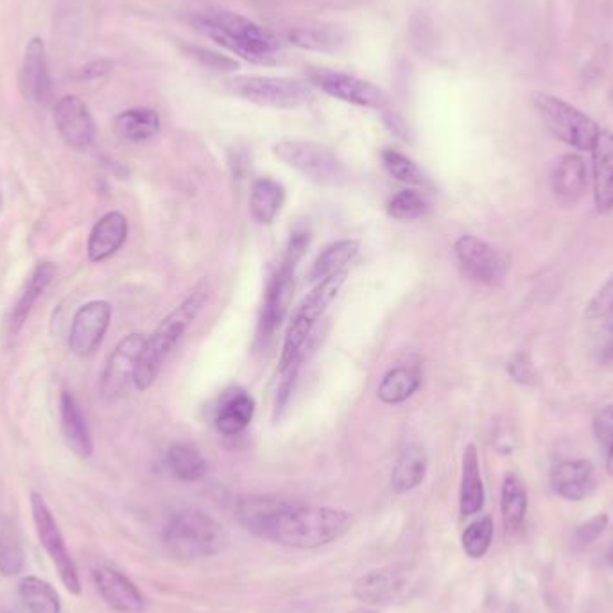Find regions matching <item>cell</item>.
<instances>
[{
	"instance_id": "38",
	"label": "cell",
	"mask_w": 613,
	"mask_h": 613,
	"mask_svg": "<svg viewBox=\"0 0 613 613\" xmlns=\"http://www.w3.org/2000/svg\"><path fill=\"white\" fill-rule=\"evenodd\" d=\"M381 160L388 174L395 178L396 182L405 183V185H423L428 182L422 169L395 149H384Z\"/></svg>"
},
{
	"instance_id": "12",
	"label": "cell",
	"mask_w": 613,
	"mask_h": 613,
	"mask_svg": "<svg viewBox=\"0 0 613 613\" xmlns=\"http://www.w3.org/2000/svg\"><path fill=\"white\" fill-rule=\"evenodd\" d=\"M145 338L142 334L125 335L115 350L110 353L107 368L101 376V395L108 402L121 399L131 384H135L137 368L144 350Z\"/></svg>"
},
{
	"instance_id": "17",
	"label": "cell",
	"mask_w": 613,
	"mask_h": 613,
	"mask_svg": "<svg viewBox=\"0 0 613 613\" xmlns=\"http://www.w3.org/2000/svg\"><path fill=\"white\" fill-rule=\"evenodd\" d=\"M549 483L557 498L572 502L585 501L597 489L594 465L585 460L560 461L551 469Z\"/></svg>"
},
{
	"instance_id": "35",
	"label": "cell",
	"mask_w": 613,
	"mask_h": 613,
	"mask_svg": "<svg viewBox=\"0 0 613 613\" xmlns=\"http://www.w3.org/2000/svg\"><path fill=\"white\" fill-rule=\"evenodd\" d=\"M19 594L29 613H61L60 595L40 577H23Z\"/></svg>"
},
{
	"instance_id": "37",
	"label": "cell",
	"mask_w": 613,
	"mask_h": 613,
	"mask_svg": "<svg viewBox=\"0 0 613 613\" xmlns=\"http://www.w3.org/2000/svg\"><path fill=\"white\" fill-rule=\"evenodd\" d=\"M492 516H481L478 521L466 525V530L463 531L461 536V545L465 551L466 556L472 560H481V557L489 554L490 547H492L493 533Z\"/></svg>"
},
{
	"instance_id": "9",
	"label": "cell",
	"mask_w": 613,
	"mask_h": 613,
	"mask_svg": "<svg viewBox=\"0 0 613 613\" xmlns=\"http://www.w3.org/2000/svg\"><path fill=\"white\" fill-rule=\"evenodd\" d=\"M228 87L235 96L259 107L291 110L311 101L312 93L302 81L270 76H238L228 81Z\"/></svg>"
},
{
	"instance_id": "45",
	"label": "cell",
	"mask_w": 613,
	"mask_h": 613,
	"mask_svg": "<svg viewBox=\"0 0 613 613\" xmlns=\"http://www.w3.org/2000/svg\"><path fill=\"white\" fill-rule=\"evenodd\" d=\"M594 432L603 445L609 446L613 442V404L597 413L594 420Z\"/></svg>"
},
{
	"instance_id": "8",
	"label": "cell",
	"mask_w": 613,
	"mask_h": 613,
	"mask_svg": "<svg viewBox=\"0 0 613 613\" xmlns=\"http://www.w3.org/2000/svg\"><path fill=\"white\" fill-rule=\"evenodd\" d=\"M273 153L289 168L320 185H340L346 180L343 163L325 145L306 140H282L274 145Z\"/></svg>"
},
{
	"instance_id": "18",
	"label": "cell",
	"mask_w": 613,
	"mask_h": 613,
	"mask_svg": "<svg viewBox=\"0 0 613 613\" xmlns=\"http://www.w3.org/2000/svg\"><path fill=\"white\" fill-rule=\"evenodd\" d=\"M54 122L61 139L66 140L70 148L87 149L96 137V124L89 108L74 96L61 99L54 110Z\"/></svg>"
},
{
	"instance_id": "5",
	"label": "cell",
	"mask_w": 613,
	"mask_h": 613,
	"mask_svg": "<svg viewBox=\"0 0 613 613\" xmlns=\"http://www.w3.org/2000/svg\"><path fill=\"white\" fill-rule=\"evenodd\" d=\"M346 279H349V271L344 270L332 274L329 279L321 280L316 288L312 289L311 293L306 294L297 306L291 323H289L288 334H285L284 350L280 358V373H284L300 355H303L312 329L316 325L318 320L325 314L330 303L338 298Z\"/></svg>"
},
{
	"instance_id": "14",
	"label": "cell",
	"mask_w": 613,
	"mask_h": 613,
	"mask_svg": "<svg viewBox=\"0 0 613 613\" xmlns=\"http://www.w3.org/2000/svg\"><path fill=\"white\" fill-rule=\"evenodd\" d=\"M312 83L316 84L321 92L340 101L358 104V107L382 110L386 108L388 96L384 90L370 81L361 80L355 76L335 72V70H320L312 76Z\"/></svg>"
},
{
	"instance_id": "26",
	"label": "cell",
	"mask_w": 613,
	"mask_h": 613,
	"mask_svg": "<svg viewBox=\"0 0 613 613\" xmlns=\"http://www.w3.org/2000/svg\"><path fill=\"white\" fill-rule=\"evenodd\" d=\"M288 40L303 51L338 52L349 46L350 34L346 29L334 23H320L293 29Z\"/></svg>"
},
{
	"instance_id": "41",
	"label": "cell",
	"mask_w": 613,
	"mask_h": 613,
	"mask_svg": "<svg viewBox=\"0 0 613 613\" xmlns=\"http://www.w3.org/2000/svg\"><path fill=\"white\" fill-rule=\"evenodd\" d=\"M609 527V515L606 513H597L589 521L577 525L572 534V545L576 549H585L594 544L595 540L600 539L604 530Z\"/></svg>"
},
{
	"instance_id": "1",
	"label": "cell",
	"mask_w": 613,
	"mask_h": 613,
	"mask_svg": "<svg viewBox=\"0 0 613 613\" xmlns=\"http://www.w3.org/2000/svg\"><path fill=\"white\" fill-rule=\"evenodd\" d=\"M352 515L340 508L305 506L282 501L262 539L293 549H318L340 540Z\"/></svg>"
},
{
	"instance_id": "6",
	"label": "cell",
	"mask_w": 613,
	"mask_h": 613,
	"mask_svg": "<svg viewBox=\"0 0 613 613\" xmlns=\"http://www.w3.org/2000/svg\"><path fill=\"white\" fill-rule=\"evenodd\" d=\"M309 233L294 232L289 239L284 261L279 271L273 274L268 291H265L264 309H262L261 323H259V341H270L274 332L280 329L289 306L293 302L294 271L298 262L302 261L303 253L309 247Z\"/></svg>"
},
{
	"instance_id": "16",
	"label": "cell",
	"mask_w": 613,
	"mask_h": 613,
	"mask_svg": "<svg viewBox=\"0 0 613 613\" xmlns=\"http://www.w3.org/2000/svg\"><path fill=\"white\" fill-rule=\"evenodd\" d=\"M93 585L102 601L117 613H144L145 600L135 583L121 571L101 565L93 569Z\"/></svg>"
},
{
	"instance_id": "3",
	"label": "cell",
	"mask_w": 613,
	"mask_h": 613,
	"mask_svg": "<svg viewBox=\"0 0 613 613\" xmlns=\"http://www.w3.org/2000/svg\"><path fill=\"white\" fill-rule=\"evenodd\" d=\"M207 297H209V289L204 282H200L192 289V293L154 329L153 334L149 335L137 368V390L145 391L153 386L162 364L165 363V359L174 350L178 341L182 340L187 329L194 323L207 302Z\"/></svg>"
},
{
	"instance_id": "22",
	"label": "cell",
	"mask_w": 613,
	"mask_h": 613,
	"mask_svg": "<svg viewBox=\"0 0 613 613\" xmlns=\"http://www.w3.org/2000/svg\"><path fill=\"white\" fill-rule=\"evenodd\" d=\"M60 425L61 434L70 451L84 460L90 458L93 452L92 432L78 400L67 391L60 399Z\"/></svg>"
},
{
	"instance_id": "39",
	"label": "cell",
	"mask_w": 613,
	"mask_h": 613,
	"mask_svg": "<svg viewBox=\"0 0 613 613\" xmlns=\"http://www.w3.org/2000/svg\"><path fill=\"white\" fill-rule=\"evenodd\" d=\"M22 542L17 531L10 525H6L4 530L0 531V574L4 577H13L20 574L23 569Z\"/></svg>"
},
{
	"instance_id": "24",
	"label": "cell",
	"mask_w": 613,
	"mask_h": 613,
	"mask_svg": "<svg viewBox=\"0 0 613 613\" xmlns=\"http://www.w3.org/2000/svg\"><path fill=\"white\" fill-rule=\"evenodd\" d=\"M551 185L557 200L572 201V203L580 200L589 185L585 160L577 154H563L554 165Z\"/></svg>"
},
{
	"instance_id": "48",
	"label": "cell",
	"mask_w": 613,
	"mask_h": 613,
	"mask_svg": "<svg viewBox=\"0 0 613 613\" xmlns=\"http://www.w3.org/2000/svg\"><path fill=\"white\" fill-rule=\"evenodd\" d=\"M606 320V332H609L610 335H612L613 340V311L610 312L609 316L604 318Z\"/></svg>"
},
{
	"instance_id": "31",
	"label": "cell",
	"mask_w": 613,
	"mask_h": 613,
	"mask_svg": "<svg viewBox=\"0 0 613 613\" xmlns=\"http://www.w3.org/2000/svg\"><path fill=\"white\" fill-rule=\"evenodd\" d=\"M115 131L130 142H145L159 135L160 117L151 108H131L115 119Z\"/></svg>"
},
{
	"instance_id": "47",
	"label": "cell",
	"mask_w": 613,
	"mask_h": 613,
	"mask_svg": "<svg viewBox=\"0 0 613 613\" xmlns=\"http://www.w3.org/2000/svg\"><path fill=\"white\" fill-rule=\"evenodd\" d=\"M606 472L613 478V442L609 445V455H606Z\"/></svg>"
},
{
	"instance_id": "46",
	"label": "cell",
	"mask_w": 613,
	"mask_h": 613,
	"mask_svg": "<svg viewBox=\"0 0 613 613\" xmlns=\"http://www.w3.org/2000/svg\"><path fill=\"white\" fill-rule=\"evenodd\" d=\"M112 70V63L110 61H96L92 66L87 67L83 72V78H101V76L108 74Z\"/></svg>"
},
{
	"instance_id": "42",
	"label": "cell",
	"mask_w": 613,
	"mask_h": 613,
	"mask_svg": "<svg viewBox=\"0 0 613 613\" xmlns=\"http://www.w3.org/2000/svg\"><path fill=\"white\" fill-rule=\"evenodd\" d=\"M613 311V277L595 293L585 309L589 320H604Z\"/></svg>"
},
{
	"instance_id": "29",
	"label": "cell",
	"mask_w": 613,
	"mask_h": 613,
	"mask_svg": "<svg viewBox=\"0 0 613 613\" xmlns=\"http://www.w3.org/2000/svg\"><path fill=\"white\" fill-rule=\"evenodd\" d=\"M429 460L428 454L422 446L411 445L399 455L393 474H391V484L396 493L413 492L423 483L428 475Z\"/></svg>"
},
{
	"instance_id": "21",
	"label": "cell",
	"mask_w": 613,
	"mask_h": 613,
	"mask_svg": "<svg viewBox=\"0 0 613 613\" xmlns=\"http://www.w3.org/2000/svg\"><path fill=\"white\" fill-rule=\"evenodd\" d=\"M128 219L122 212H108L99 219L96 227L92 228L89 238V259L90 262L108 261L110 257L115 255L117 251L124 247L128 239Z\"/></svg>"
},
{
	"instance_id": "27",
	"label": "cell",
	"mask_w": 613,
	"mask_h": 613,
	"mask_svg": "<svg viewBox=\"0 0 613 613\" xmlns=\"http://www.w3.org/2000/svg\"><path fill=\"white\" fill-rule=\"evenodd\" d=\"M527 506H530V499H527L524 481L513 472L504 475L501 489V513L506 534L521 533L527 516Z\"/></svg>"
},
{
	"instance_id": "11",
	"label": "cell",
	"mask_w": 613,
	"mask_h": 613,
	"mask_svg": "<svg viewBox=\"0 0 613 613\" xmlns=\"http://www.w3.org/2000/svg\"><path fill=\"white\" fill-rule=\"evenodd\" d=\"M419 583L413 572L388 567L368 572L353 586V595L368 606H393L413 597Z\"/></svg>"
},
{
	"instance_id": "2",
	"label": "cell",
	"mask_w": 613,
	"mask_h": 613,
	"mask_svg": "<svg viewBox=\"0 0 613 613\" xmlns=\"http://www.w3.org/2000/svg\"><path fill=\"white\" fill-rule=\"evenodd\" d=\"M194 26L201 34L251 63H277L279 40L268 29L261 28L259 23L242 14L228 10L204 11L194 17Z\"/></svg>"
},
{
	"instance_id": "43",
	"label": "cell",
	"mask_w": 613,
	"mask_h": 613,
	"mask_svg": "<svg viewBox=\"0 0 613 613\" xmlns=\"http://www.w3.org/2000/svg\"><path fill=\"white\" fill-rule=\"evenodd\" d=\"M510 375L513 376V381L524 386H530L536 382V370L531 364L530 359L525 358L524 353L516 355L510 364Z\"/></svg>"
},
{
	"instance_id": "30",
	"label": "cell",
	"mask_w": 613,
	"mask_h": 613,
	"mask_svg": "<svg viewBox=\"0 0 613 613\" xmlns=\"http://www.w3.org/2000/svg\"><path fill=\"white\" fill-rule=\"evenodd\" d=\"M285 201L284 187L271 178H261L251 185V218L259 224H271Z\"/></svg>"
},
{
	"instance_id": "4",
	"label": "cell",
	"mask_w": 613,
	"mask_h": 613,
	"mask_svg": "<svg viewBox=\"0 0 613 613\" xmlns=\"http://www.w3.org/2000/svg\"><path fill=\"white\" fill-rule=\"evenodd\" d=\"M163 542L174 556L201 560L215 556L227 544L223 527L200 510L178 511L163 530Z\"/></svg>"
},
{
	"instance_id": "13",
	"label": "cell",
	"mask_w": 613,
	"mask_h": 613,
	"mask_svg": "<svg viewBox=\"0 0 613 613\" xmlns=\"http://www.w3.org/2000/svg\"><path fill=\"white\" fill-rule=\"evenodd\" d=\"M112 314V305L104 300H93L80 306L70 326V352L81 359L90 358L98 352L110 329Z\"/></svg>"
},
{
	"instance_id": "10",
	"label": "cell",
	"mask_w": 613,
	"mask_h": 613,
	"mask_svg": "<svg viewBox=\"0 0 613 613\" xmlns=\"http://www.w3.org/2000/svg\"><path fill=\"white\" fill-rule=\"evenodd\" d=\"M31 513H33L34 530H37L40 545L46 549L47 556L51 557L57 567L58 576L70 594H81V580L76 562L67 549L66 539L61 534L60 525L52 515L51 508L40 493H31Z\"/></svg>"
},
{
	"instance_id": "25",
	"label": "cell",
	"mask_w": 613,
	"mask_h": 613,
	"mask_svg": "<svg viewBox=\"0 0 613 613\" xmlns=\"http://www.w3.org/2000/svg\"><path fill=\"white\" fill-rule=\"evenodd\" d=\"M486 493H484L483 475L479 465V454L475 445H469L463 452L461 466L460 511L463 516L478 515L483 510Z\"/></svg>"
},
{
	"instance_id": "15",
	"label": "cell",
	"mask_w": 613,
	"mask_h": 613,
	"mask_svg": "<svg viewBox=\"0 0 613 613\" xmlns=\"http://www.w3.org/2000/svg\"><path fill=\"white\" fill-rule=\"evenodd\" d=\"M455 257L470 279L479 284H498L504 274V262L495 248L474 235H463L455 241Z\"/></svg>"
},
{
	"instance_id": "23",
	"label": "cell",
	"mask_w": 613,
	"mask_h": 613,
	"mask_svg": "<svg viewBox=\"0 0 613 613\" xmlns=\"http://www.w3.org/2000/svg\"><path fill=\"white\" fill-rule=\"evenodd\" d=\"M54 277H57V265L52 264V262H40L31 271L28 280H26V285H23L19 300L14 303L13 312H11L10 326L13 334H19L23 323L28 321L29 314L33 311L38 298L46 293V289L51 285Z\"/></svg>"
},
{
	"instance_id": "33",
	"label": "cell",
	"mask_w": 613,
	"mask_h": 613,
	"mask_svg": "<svg viewBox=\"0 0 613 613\" xmlns=\"http://www.w3.org/2000/svg\"><path fill=\"white\" fill-rule=\"evenodd\" d=\"M359 253V242L353 239H343V241L330 244L325 250L321 251L316 262L312 265L311 280L312 282H321L329 279L332 274L344 271V268L355 259Z\"/></svg>"
},
{
	"instance_id": "7",
	"label": "cell",
	"mask_w": 613,
	"mask_h": 613,
	"mask_svg": "<svg viewBox=\"0 0 613 613\" xmlns=\"http://www.w3.org/2000/svg\"><path fill=\"white\" fill-rule=\"evenodd\" d=\"M533 104L556 139L580 151H591L594 148L601 130L586 113L551 93H533Z\"/></svg>"
},
{
	"instance_id": "36",
	"label": "cell",
	"mask_w": 613,
	"mask_h": 613,
	"mask_svg": "<svg viewBox=\"0 0 613 613\" xmlns=\"http://www.w3.org/2000/svg\"><path fill=\"white\" fill-rule=\"evenodd\" d=\"M168 466L183 483H195L207 474V461L194 446L177 443L168 451Z\"/></svg>"
},
{
	"instance_id": "28",
	"label": "cell",
	"mask_w": 613,
	"mask_h": 613,
	"mask_svg": "<svg viewBox=\"0 0 613 613\" xmlns=\"http://www.w3.org/2000/svg\"><path fill=\"white\" fill-rule=\"evenodd\" d=\"M255 414V400L247 391H233L224 396L215 416V428L224 436H238L250 425Z\"/></svg>"
},
{
	"instance_id": "44",
	"label": "cell",
	"mask_w": 613,
	"mask_h": 613,
	"mask_svg": "<svg viewBox=\"0 0 613 613\" xmlns=\"http://www.w3.org/2000/svg\"><path fill=\"white\" fill-rule=\"evenodd\" d=\"M195 60L203 63L204 67H209L212 70H233L238 69V63L230 60V58L221 57L218 52L209 51V49H201V47H194L192 49Z\"/></svg>"
},
{
	"instance_id": "34",
	"label": "cell",
	"mask_w": 613,
	"mask_h": 613,
	"mask_svg": "<svg viewBox=\"0 0 613 613\" xmlns=\"http://www.w3.org/2000/svg\"><path fill=\"white\" fill-rule=\"evenodd\" d=\"M282 504V499L247 498L241 499L235 508V516L242 527H247L255 536H264L265 527Z\"/></svg>"
},
{
	"instance_id": "20",
	"label": "cell",
	"mask_w": 613,
	"mask_h": 613,
	"mask_svg": "<svg viewBox=\"0 0 613 613\" xmlns=\"http://www.w3.org/2000/svg\"><path fill=\"white\" fill-rule=\"evenodd\" d=\"M23 96L37 104H47L51 101L52 83L47 67L46 47L42 40L33 38L26 49L22 66Z\"/></svg>"
},
{
	"instance_id": "49",
	"label": "cell",
	"mask_w": 613,
	"mask_h": 613,
	"mask_svg": "<svg viewBox=\"0 0 613 613\" xmlns=\"http://www.w3.org/2000/svg\"><path fill=\"white\" fill-rule=\"evenodd\" d=\"M346 613H376V612H373V610H370V609H358V610H352V612H346Z\"/></svg>"
},
{
	"instance_id": "32",
	"label": "cell",
	"mask_w": 613,
	"mask_h": 613,
	"mask_svg": "<svg viewBox=\"0 0 613 613\" xmlns=\"http://www.w3.org/2000/svg\"><path fill=\"white\" fill-rule=\"evenodd\" d=\"M420 384H422V376H420L416 368H393V370L388 372L386 376L382 379L376 395H379V399H381L384 404H402V402L411 399V396L419 391Z\"/></svg>"
},
{
	"instance_id": "19",
	"label": "cell",
	"mask_w": 613,
	"mask_h": 613,
	"mask_svg": "<svg viewBox=\"0 0 613 613\" xmlns=\"http://www.w3.org/2000/svg\"><path fill=\"white\" fill-rule=\"evenodd\" d=\"M592 151L594 203L600 214L613 210V133L600 131Z\"/></svg>"
},
{
	"instance_id": "40",
	"label": "cell",
	"mask_w": 613,
	"mask_h": 613,
	"mask_svg": "<svg viewBox=\"0 0 613 613\" xmlns=\"http://www.w3.org/2000/svg\"><path fill=\"white\" fill-rule=\"evenodd\" d=\"M428 209L429 204L425 198L411 189L400 191L388 203V214L396 221H414V219L423 218Z\"/></svg>"
}]
</instances>
